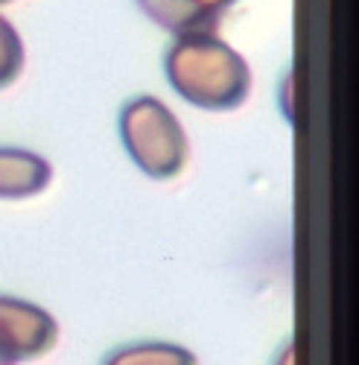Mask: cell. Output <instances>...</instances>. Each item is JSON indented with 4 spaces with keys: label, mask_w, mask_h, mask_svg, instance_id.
<instances>
[{
    "label": "cell",
    "mask_w": 359,
    "mask_h": 365,
    "mask_svg": "<svg viewBox=\"0 0 359 365\" xmlns=\"http://www.w3.org/2000/svg\"><path fill=\"white\" fill-rule=\"evenodd\" d=\"M164 73L175 94L202 111H236L251 94V65L217 33L175 38Z\"/></svg>",
    "instance_id": "cell-1"
},
{
    "label": "cell",
    "mask_w": 359,
    "mask_h": 365,
    "mask_svg": "<svg viewBox=\"0 0 359 365\" xmlns=\"http://www.w3.org/2000/svg\"><path fill=\"white\" fill-rule=\"evenodd\" d=\"M120 143L132 164L152 181L182 175L190 158V140L175 111L155 94H140L123 103L117 117Z\"/></svg>",
    "instance_id": "cell-2"
},
{
    "label": "cell",
    "mask_w": 359,
    "mask_h": 365,
    "mask_svg": "<svg viewBox=\"0 0 359 365\" xmlns=\"http://www.w3.org/2000/svg\"><path fill=\"white\" fill-rule=\"evenodd\" d=\"M62 339L58 319L41 304L0 292V365H26L53 354Z\"/></svg>",
    "instance_id": "cell-3"
},
{
    "label": "cell",
    "mask_w": 359,
    "mask_h": 365,
    "mask_svg": "<svg viewBox=\"0 0 359 365\" xmlns=\"http://www.w3.org/2000/svg\"><path fill=\"white\" fill-rule=\"evenodd\" d=\"M137 9L167 29L170 36H199V33H217L225 12L236 0H135Z\"/></svg>",
    "instance_id": "cell-4"
},
{
    "label": "cell",
    "mask_w": 359,
    "mask_h": 365,
    "mask_svg": "<svg viewBox=\"0 0 359 365\" xmlns=\"http://www.w3.org/2000/svg\"><path fill=\"white\" fill-rule=\"evenodd\" d=\"M53 185V164L33 149L0 146V202L36 199Z\"/></svg>",
    "instance_id": "cell-5"
},
{
    "label": "cell",
    "mask_w": 359,
    "mask_h": 365,
    "mask_svg": "<svg viewBox=\"0 0 359 365\" xmlns=\"http://www.w3.org/2000/svg\"><path fill=\"white\" fill-rule=\"evenodd\" d=\"M100 365H199V356L178 342L167 339H140L111 348Z\"/></svg>",
    "instance_id": "cell-6"
},
{
    "label": "cell",
    "mask_w": 359,
    "mask_h": 365,
    "mask_svg": "<svg viewBox=\"0 0 359 365\" xmlns=\"http://www.w3.org/2000/svg\"><path fill=\"white\" fill-rule=\"evenodd\" d=\"M26 65V50L21 41V33L9 18L0 15V91H6L9 85L18 82Z\"/></svg>",
    "instance_id": "cell-7"
},
{
    "label": "cell",
    "mask_w": 359,
    "mask_h": 365,
    "mask_svg": "<svg viewBox=\"0 0 359 365\" xmlns=\"http://www.w3.org/2000/svg\"><path fill=\"white\" fill-rule=\"evenodd\" d=\"M272 365H298V362H295V339H286V342L275 351Z\"/></svg>",
    "instance_id": "cell-8"
},
{
    "label": "cell",
    "mask_w": 359,
    "mask_h": 365,
    "mask_svg": "<svg viewBox=\"0 0 359 365\" xmlns=\"http://www.w3.org/2000/svg\"><path fill=\"white\" fill-rule=\"evenodd\" d=\"M4 4H12V0H0V6H4Z\"/></svg>",
    "instance_id": "cell-9"
}]
</instances>
